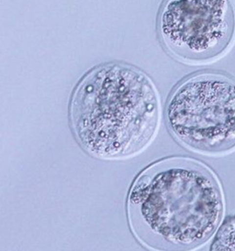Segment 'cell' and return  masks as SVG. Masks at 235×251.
Wrapping results in <instances>:
<instances>
[{
    "label": "cell",
    "mask_w": 235,
    "mask_h": 251,
    "mask_svg": "<svg viewBox=\"0 0 235 251\" xmlns=\"http://www.w3.org/2000/svg\"><path fill=\"white\" fill-rule=\"evenodd\" d=\"M70 115L76 136L89 151L125 158L140 153L155 137L160 99L143 72L111 63L96 67L79 83Z\"/></svg>",
    "instance_id": "7a4b0ae2"
},
{
    "label": "cell",
    "mask_w": 235,
    "mask_h": 251,
    "mask_svg": "<svg viewBox=\"0 0 235 251\" xmlns=\"http://www.w3.org/2000/svg\"><path fill=\"white\" fill-rule=\"evenodd\" d=\"M158 30L165 50L176 59L208 64L225 55L234 43L235 4L231 1H165Z\"/></svg>",
    "instance_id": "277c9868"
},
{
    "label": "cell",
    "mask_w": 235,
    "mask_h": 251,
    "mask_svg": "<svg viewBox=\"0 0 235 251\" xmlns=\"http://www.w3.org/2000/svg\"><path fill=\"white\" fill-rule=\"evenodd\" d=\"M212 251H235V214L219 228L211 246Z\"/></svg>",
    "instance_id": "5b68a950"
},
{
    "label": "cell",
    "mask_w": 235,
    "mask_h": 251,
    "mask_svg": "<svg viewBox=\"0 0 235 251\" xmlns=\"http://www.w3.org/2000/svg\"><path fill=\"white\" fill-rule=\"evenodd\" d=\"M223 212L215 175L189 157H168L149 165L134 180L127 199L130 227L150 250L201 247L215 233Z\"/></svg>",
    "instance_id": "6da1fadb"
},
{
    "label": "cell",
    "mask_w": 235,
    "mask_h": 251,
    "mask_svg": "<svg viewBox=\"0 0 235 251\" xmlns=\"http://www.w3.org/2000/svg\"><path fill=\"white\" fill-rule=\"evenodd\" d=\"M167 128L183 147L208 156L235 149V79L215 72L189 76L172 91Z\"/></svg>",
    "instance_id": "3957f363"
}]
</instances>
